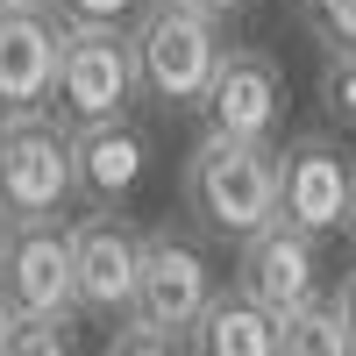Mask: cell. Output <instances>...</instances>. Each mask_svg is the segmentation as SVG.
<instances>
[{
	"label": "cell",
	"instance_id": "1",
	"mask_svg": "<svg viewBox=\"0 0 356 356\" xmlns=\"http://www.w3.org/2000/svg\"><path fill=\"white\" fill-rule=\"evenodd\" d=\"M186 214L200 235L243 250L250 235L278 221V143H250V136H214L207 129L186 157Z\"/></svg>",
	"mask_w": 356,
	"mask_h": 356
},
{
	"label": "cell",
	"instance_id": "2",
	"mask_svg": "<svg viewBox=\"0 0 356 356\" xmlns=\"http://www.w3.org/2000/svg\"><path fill=\"white\" fill-rule=\"evenodd\" d=\"M72 200H79V129L50 107L0 114V214L65 221Z\"/></svg>",
	"mask_w": 356,
	"mask_h": 356
},
{
	"label": "cell",
	"instance_id": "3",
	"mask_svg": "<svg viewBox=\"0 0 356 356\" xmlns=\"http://www.w3.org/2000/svg\"><path fill=\"white\" fill-rule=\"evenodd\" d=\"M129 43H136V79L157 107H178V114L207 107V86H214L221 57H228L214 15L186 8V0H143Z\"/></svg>",
	"mask_w": 356,
	"mask_h": 356
},
{
	"label": "cell",
	"instance_id": "4",
	"mask_svg": "<svg viewBox=\"0 0 356 356\" xmlns=\"http://www.w3.org/2000/svg\"><path fill=\"white\" fill-rule=\"evenodd\" d=\"M143 93L136 79V43L122 22H65V57H57V114L72 129L122 122L129 100Z\"/></svg>",
	"mask_w": 356,
	"mask_h": 356
},
{
	"label": "cell",
	"instance_id": "5",
	"mask_svg": "<svg viewBox=\"0 0 356 356\" xmlns=\"http://www.w3.org/2000/svg\"><path fill=\"white\" fill-rule=\"evenodd\" d=\"M0 292L22 321L36 314H79V257L65 221H8L0 243Z\"/></svg>",
	"mask_w": 356,
	"mask_h": 356
},
{
	"label": "cell",
	"instance_id": "6",
	"mask_svg": "<svg viewBox=\"0 0 356 356\" xmlns=\"http://www.w3.org/2000/svg\"><path fill=\"white\" fill-rule=\"evenodd\" d=\"M214 300H221V285H214V264H207L200 243H186L171 228L143 235V278H136V314L129 321H150L164 335H193Z\"/></svg>",
	"mask_w": 356,
	"mask_h": 356
},
{
	"label": "cell",
	"instance_id": "7",
	"mask_svg": "<svg viewBox=\"0 0 356 356\" xmlns=\"http://www.w3.org/2000/svg\"><path fill=\"white\" fill-rule=\"evenodd\" d=\"M349 193H356V164L335 136H292L278 150V214L307 235H335L349 228Z\"/></svg>",
	"mask_w": 356,
	"mask_h": 356
},
{
	"label": "cell",
	"instance_id": "8",
	"mask_svg": "<svg viewBox=\"0 0 356 356\" xmlns=\"http://www.w3.org/2000/svg\"><path fill=\"white\" fill-rule=\"evenodd\" d=\"M235 292H250V300L264 314H278V321L300 314V307H314L321 300V235L292 228L278 214L264 235L243 243V257H235Z\"/></svg>",
	"mask_w": 356,
	"mask_h": 356
},
{
	"label": "cell",
	"instance_id": "9",
	"mask_svg": "<svg viewBox=\"0 0 356 356\" xmlns=\"http://www.w3.org/2000/svg\"><path fill=\"white\" fill-rule=\"evenodd\" d=\"M72 257H79V314L86 321H129L136 314V278H143V235L122 214H86L72 221Z\"/></svg>",
	"mask_w": 356,
	"mask_h": 356
},
{
	"label": "cell",
	"instance_id": "10",
	"mask_svg": "<svg viewBox=\"0 0 356 356\" xmlns=\"http://www.w3.org/2000/svg\"><path fill=\"white\" fill-rule=\"evenodd\" d=\"M57 57H65V22L50 8L0 0V114L50 107L57 100Z\"/></svg>",
	"mask_w": 356,
	"mask_h": 356
},
{
	"label": "cell",
	"instance_id": "11",
	"mask_svg": "<svg viewBox=\"0 0 356 356\" xmlns=\"http://www.w3.org/2000/svg\"><path fill=\"white\" fill-rule=\"evenodd\" d=\"M207 129L214 136H250V143H271L278 136V114H285V79L264 50H228L214 86H207Z\"/></svg>",
	"mask_w": 356,
	"mask_h": 356
},
{
	"label": "cell",
	"instance_id": "12",
	"mask_svg": "<svg viewBox=\"0 0 356 356\" xmlns=\"http://www.w3.org/2000/svg\"><path fill=\"white\" fill-rule=\"evenodd\" d=\"M143 164H150V143H143V129L129 122H93V129H79V200L86 207H107L114 200H129L136 193V178Z\"/></svg>",
	"mask_w": 356,
	"mask_h": 356
},
{
	"label": "cell",
	"instance_id": "13",
	"mask_svg": "<svg viewBox=\"0 0 356 356\" xmlns=\"http://www.w3.org/2000/svg\"><path fill=\"white\" fill-rule=\"evenodd\" d=\"M193 356H278V314H264L250 292H221L214 307L200 314V328L186 335Z\"/></svg>",
	"mask_w": 356,
	"mask_h": 356
},
{
	"label": "cell",
	"instance_id": "14",
	"mask_svg": "<svg viewBox=\"0 0 356 356\" xmlns=\"http://www.w3.org/2000/svg\"><path fill=\"white\" fill-rule=\"evenodd\" d=\"M278 356H356V328L342 300H314L278 321Z\"/></svg>",
	"mask_w": 356,
	"mask_h": 356
},
{
	"label": "cell",
	"instance_id": "15",
	"mask_svg": "<svg viewBox=\"0 0 356 356\" xmlns=\"http://www.w3.org/2000/svg\"><path fill=\"white\" fill-rule=\"evenodd\" d=\"M79 314H36V321H15L8 356H79Z\"/></svg>",
	"mask_w": 356,
	"mask_h": 356
},
{
	"label": "cell",
	"instance_id": "16",
	"mask_svg": "<svg viewBox=\"0 0 356 356\" xmlns=\"http://www.w3.org/2000/svg\"><path fill=\"white\" fill-rule=\"evenodd\" d=\"M321 107H328L342 129H356V50L321 57Z\"/></svg>",
	"mask_w": 356,
	"mask_h": 356
},
{
	"label": "cell",
	"instance_id": "17",
	"mask_svg": "<svg viewBox=\"0 0 356 356\" xmlns=\"http://www.w3.org/2000/svg\"><path fill=\"white\" fill-rule=\"evenodd\" d=\"M107 356H193V349H186V335H164V328H150V321H122L114 342H107Z\"/></svg>",
	"mask_w": 356,
	"mask_h": 356
},
{
	"label": "cell",
	"instance_id": "18",
	"mask_svg": "<svg viewBox=\"0 0 356 356\" xmlns=\"http://www.w3.org/2000/svg\"><path fill=\"white\" fill-rule=\"evenodd\" d=\"M321 50H356V0H307Z\"/></svg>",
	"mask_w": 356,
	"mask_h": 356
},
{
	"label": "cell",
	"instance_id": "19",
	"mask_svg": "<svg viewBox=\"0 0 356 356\" xmlns=\"http://www.w3.org/2000/svg\"><path fill=\"white\" fill-rule=\"evenodd\" d=\"M136 0H57V15L65 22H122Z\"/></svg>",
	"mask_w": 356,
	"mask_h": 356
},
{
	"label": "cell",
	"instance_id": "20",
	"mask_svg": "<svg viewBox=\"0 0 356 356\" xmlns=\"http://www.w3.org/2000/svg\"><path fill=\"white\" fill-rule=\"evenodd\" d=\"M186 8H200V15H214V22H235L250 8V0H186Z\"/></svg>",
	"mask_w": 356,
	"mask_h": 356
},
{
	"label": "cell",
	"instance_id": "21",
	"mask_svg": "<svg viewBox=\"0 0 356 356\" xmlns=\"http://www.w3.org/2000/svg\"><path fill=\"white\" fill-rule=\"evenodd\" d=\"M15 321H22V314L8 307V292H0V356H8V335H15Z\"/></svg>",
	"mask_w": 356,
	"mask_h": 356
},
{
	"label": "cell",
	"instance_id": "22",
	"mask_svg": "<svg viewBox=\"0 0 356 356\" xmlns=\"http://www.w3.org/2000/svg\"><path fill=\"white\" fill-rule=\"evenodd\" d=\"M335 300H342V314H349V328H356V271L342 278V292H335Z\"/></svg>",
	"mask_w": 356,
	"mask_h": 356
},
{
	"label": "cell",
	"instance_id": "23",
	"mask_svg": "<svg viewBox=\"0 0 356 356\" xmlns=\"http://www.w3.org/2000/svg\"><path fill=\"white\" fill-rule=\"evenodd\" d=\"M15 8H50V15H57V0H15Z\"/></svg>",
	"mask_w": 356,
	"mask_h": 356
},
{
	"label": "cell",
	"instance_id": "24",
	"mask_svg": "<svg viewBox=\"0 0 356 356\" xmlns=\"http://www.w3.org/2000/svg\"><path fill=\"white\" fill-rule=\"evenodd\" d=\"M349 243H356V193H349Z\"/></svg>",
	"mask_w": 356,
	"mask_h": 356
},
{
	"label": "cell",
	"instance_id": "25",
	"mask_svg": "<svg viewBox=\"0 0 356 356\" xmlns=\"http://www.w3.org/2000/svg\"><path fill=\"white\" fill-rule=\"evenodd\" d=\"M0 243H8V214H0Z\"/></svg>",
	"mask_w": 356,
	"mask_h": 356
},
{
	"label": "cell",
	"instance_id": "26",
	"mask_svg": "<svg viewBox=\"0 0 356 356\" xmlns=\"http://www.w3.org/2000/svg\"><path fill=\"white\" fill-rule=\"evenodd\" d=\"M300 8H307V0H300Z\"/></svg>",
	"mask_w": 356,
	"mask_h": 356
}]
</instances>
